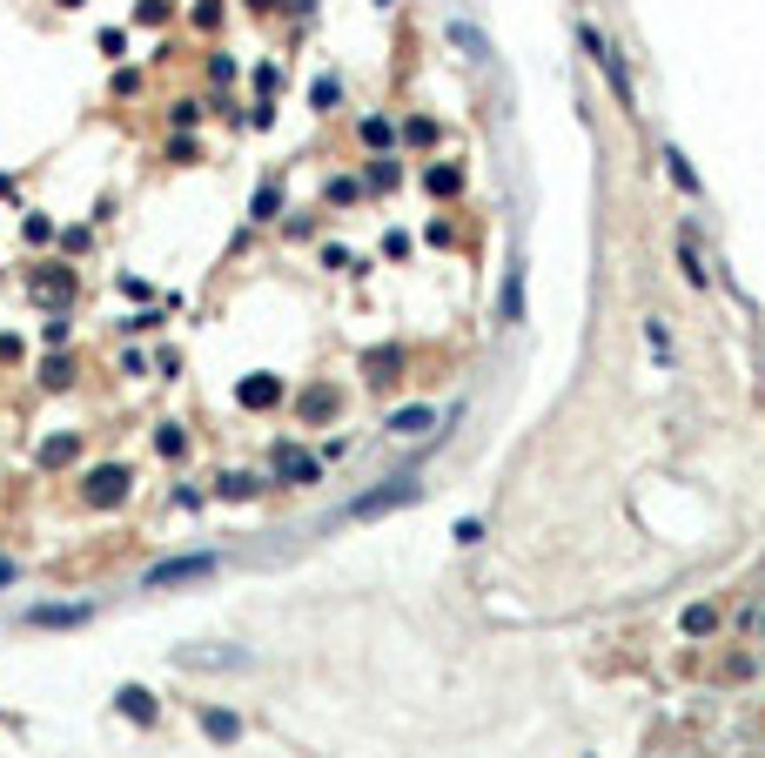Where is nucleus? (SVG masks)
<instances>
[{"mask_svg": "<svg viewBox=\"0 0 765 758\" xmlns=\"http://www.w3.org/2000/svg\"><path fill=\"white\" fill-rule=\"evenodd\" d=\"M423 497V484L416 477H390V484H376V490H363V497L350 503L343 517H356V524H369V517H390V510H403V503H416Z\"/></svg>", "mask_w": 765, "mask_h": 758, "instance_id": "obj_1", "label": "nucleus"}, {"mask_svg": "<svg viewBox=\"0 0 765 758\" xmlns=\"http://www.w3.org/2000/svg\"><path fill=\"white\" fill-rule=\"evenodd\" d=\"M222 564L215 557H169L154 564V571H141V591H175V584H201V577H215Z\"/></svg>", "mask_w": 765, "mask_h": 758, "instance_id": "obj_3", "label": "nucleus"}, {"mask_svg": "<svg viewBox=\"0 0 765 758\" xmlns=\"http://www.w3.org/2000/svg\"><path fill=\"white\" fill-rule=\"evenodd\" d=\"M276 470L296 477V484H316V456H296V450H276Z\"/></svg>", "mask_w": 765, "mask_h": 758, "instance_id": "obj_11", "label": "nucleus"}, {"mask_svg": "<svg viewBox=\"0 0 765 758\" xmlns=\"http://www.w3.org/2000/svg\"><path fill=\"white\" fill-rule=\"evenodd\" d=\"M128 490H135V477H128V470H122V463H101V470H94V477H88V490H81V497H88V503H94V510H114V503H122V497H128Z\"/></svg>", "mask_w": 765, "mask_h": 758, "instance_id": "obj_4", "label": "nucleus"}, {"mask_svg": "<svg viewBox=\"0 0 765 758\" xmlns=\"http://www.w3.org/2000/svg\"><path fill=\"white\" fill-rule=\"evenodd\" d=\"M712 624H719V611H712V604H691V611H685V631H691V637H705Z\"/></svg>", "mask_w": 765, "mask_h": 758, "instance_id": "obj_16", "label": "nucleus"}, {"mask_svg": "<svg viewBox=\"0 0 765 758\" xmlns=\"http://www.w3.org/2000/svg\"><path fill=\"white\" fill-rule=\"evenodd\" d=\"M759 644H765V618H759Z\"/></svg>", "mask_w": 765, "mask_h": 758, "instance_id": "obj_23", "label": "nucleus"}, {"mask_svg": "<svg viewBox=\"0 0 765 758\" xmlns=\"http://www.w3.org/2000/svg\"><path fill=\"white\" fill-rule=\"evenodd\" d=\"M430 430H437V410H423V403L390 416V437H430Z\"/></svg>", "mask_w": 765, "mask_h": 758, "instance_id": "obj_6", "label": "nucleus"}, {"mask_svg": "<svg viewBox=\"0 0 765 758\" xmlns=\"http://www.w3.org/2000/svg\"><path fill=\"white\" fill-rule=\"evenodd\" d=\"M75 450H81V437H75V430H61V437H47V443H41V470H61V463H67Z\"/></svg>", "mask_w": 765, "mask_h": 758, "instance_id": "obj_7", "label": "nucleus"}, {"mask_svg": "<svg viewBox=\"0 0 765 758\" xmlns=\"http://www.w3.org/2000/svg\"><path fill=\"white\" fill-rule=\"evenodd\" d=\"M665 162H672V182L685 188V195H698V175L685 168V154H678V148H665Z\"/></svg>", "mask_w": 765, "mask_h": 758, "instance_id": "obj_15", "label": "nucleus"}, {"mask_svg": "<svg viewBox=\"0 0 765 758\" xmlns=\"http://www.w3.org/2000/svg\"><path fill=\"white\" fill-rule=\"evenodd\" d=\"M14 577H20V571H14V564H7V557H0V584H14Z\"/></svg>", "mask_w": 765, "mask_h": 758, "instance_id": "obj_22", "label": "nucleus"}, {"mask_svg": "<svg viewBox=\"0 0 765 758\" xmlns=\"http://www.w3.org/2000/svg\"><path fill=\"white\" fill-rule=\"evenodd\" d=\"M122 712L135 718V725H154V698L141 691V684H128V691H122Z\"/></svg>", "mask_w": 765, "mask_h": 758, "instance_id": "obj_12", "label": "nucleus"}, {"mask_svg": "<svg viewBox=\"0 0 765 758\" xmlns=\"http://www.w3.org/2000/svg\"><path fill=\"white\" fill-rule=\"evenodd\" d=\"M504 316H510V322L524 316V275H510V282H504Z\"/></svg>", "mask_w": 765, "mask_h": 758, "instance_id": "obj_18", "label": "nucleus"}, {"mask_svg": "<svg viewBox=\"0 0 765 758\" xmlns=\"http://www.w3.org/2000/svg\"><path fill=\"white\" fill-rule=\"evenodd\" d=\"M248 490H256V477H242V470L222 477V497H248Z\"/></svg>", "mask_w": 765, "mask_h": 758, "instance_id": "obj_20", "label": "nucleus"}, {"mask_svg": "<svg viewBox=\"0 0 765 758\" xmlns=\"http://www.w3.org/2000/svg\"><path fill=\"white\" fill-rule=\"evenodd\" d=\"M450 41H457L463 54H470V61H490V41H484V34L470 28V20H450Z\"/></svg>", "mask_w": 765, "mask_h": 758, "instance_id": "obj_9", "label": "nucleus"}, {"mask_svg": "<svg viewBox=\"0 0 765 758\" xmlns=\"http://www.w3.org/2000/svg\"><path fill=\"white\" fill-rule=\"evenodd\" d=\"M329 410H336V396H329V390H309L303 396V416H329Z\"/></svg>", "mask_w": 765, "mask_h": 758, "instance_id": "obj_19", "label": "nucleus"}, {"mask_svg": "<svg viewBox=\"0 0 765 758\" xmlns=\"http://www.w3.org/2000/svg\"><path fill=\"white\" fill-rule=\"evenodd\" d=\"M276 383H269V376H256V383H242V403H248V410H269V403H276Z\"/></svg>", "mask_w": 765, "mask_h": 758, "instance_id": "obj_14", "label": "nucleus"}, {"mask_svg": "<svg viewBox=\"0 0 765 758\" xmlns=\"http://www.w3.org/2000/svg\"><path fill=\"white\" fill-rule=\"evenodd\" d=\"M578 41L591 47V61L604 67V81H611V94H618V101H625V114H631V107H638V94H631V75H625V61H618V47L604 41V34H597L591 20H584V28H578Z\"/></svg>", "mask_w": 765, "mask_h": 758, "instance_id": "obj_2", "label": "nucleus"}, {"mask_svg": "<svg viewBox=\"0 0 765 758\" xmlns=\"http://www.w3.org/2000/svg\"><path fill=\"white\" fill-rule=\"evenodd\" d=\"M28 624H88V604H41L28 611Z\"/></svg>", "mask_w": 765, "mask_h": 758, "instance_id": "obj_8", "label": "nucleus"}, {"mask_svg": "<svg viewBox=\"0 0 765 758\" xmlns=\"http://www.w3.org/2000/svg\"><path fill=\"white\" fill-rule=\"evenodd\" d=\"M678 269H685V282H705V269H698V249L678 235Z\"/></svg>", "mask_w": 765, "mask_h": 758, "instance_id": "obj_17", "label": "nucleus"}, {"mask_svg": "<svg viewBox=\"0 0 765 758\" xmlns=\"http://www.w3.org/2000/svg\"><path fill=\"white\" fill-rule=\"evenodd\" d=\"M28 296L34 303H67V296H75V269H41L28 282Z\"/></svg>", "mask_w": 765, "mask_h": 758, "instance_id": "obj_5", "label": "nucleus"}, {"mask_svg": "<svg viewBox=\"0 0 765 758\" xmlns=\"http://www.w3.org/2000/svg\"><path fill=\"white\" fill-rule=\"evenodd\" d=\"M201 731H209L215 745H235V738H242V718H229V712H201Z\"/></svg>", "mask_w": 765, "mask_h": 758, "instance_id": "obj_10", "label": "nucleus"}, {"mask_svg": "<svg viewBox=\"0 0 765 758\" xmlns=\"http://www.w3.org/2000/svg\"><path fill=\"white\" fill-rule=\"evenodd\" d=\"M175 665H215L222 671V665H248V658L242 651H175Z\"/></svg>", "mask_w": 765, "mask_h": 758, "instance_id": "obj_13", "label": "nucleus"}, {"mask_svg": "<svg viewBox=\"0 0 765 758\" xmlns=\"http://www.w3.org/2000/svg\"><path fill=\"white\" fill-rule=\"evenodd\" d=\"M154 443H162V456H175V450H188V437H182V430H175V423H169V430H162V437H154Z\"/></svg>", "mask_w": 765, "mask_h": 758, "instance_id": "obj_21", "label": "nucleus"}]
</instances>
